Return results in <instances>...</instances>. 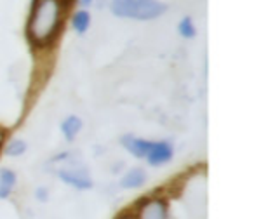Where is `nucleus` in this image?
I'll return each instance as SVG.
<instances>
[{
    "label": "nucleus",
    "instance_id": "nucleus-1",
    "mask_svg": "<svg viewBox=\"0 0 254 219\" xmlns=\"http://www.w3.org/2000/svg\"><path fill=\"white\" fill-rule=\"evenodd\" d=\"M61 0H33L28 19V37L35 46H46L61 25Z\"/></svg>",
    "mask_w": 254,
    "mask_h": 219
},
{
    "label": "nucleus",
    "instance_id": "nucleus-2",
    "mask_svg": "<svg viewBox=\"0 0 254 219\" xmlns=\"http://www.w3.org/2000/svg\"><path fill=\"white\" fill-rule=\"evenodd\" d=\"M112 12L119 18L155 19L166 12V4L160 0H112Z\"/></svg>",
    "mask_w": 254,
    "mask_h": 219
},
{
    "label": "nucleus",
    "instance_id": "nucleus-3",
    "mask_svg": "<svg viewBox=\"0 0 254 219\" xmlns=\"http://www.w3.org/2000/svg\"><path fill=\"white\" fill-rule=\"evenodd\" d=\"M139 219H169L167 205L160 198H150L139 207Z\"/></svg>",
    "mask_w": 254,
    "mask_h": 219
},
{
    "label": "nucleus",
    "instance_id": "nucleus-4",
    "mask_svg": "<svg viewBox=\"0 0 254 219\" xmlns=\"http://www.w3.org/2000/svg\"><path fill=\"white\" fill-rule=\"evenodd\" d=\"M58 176L64 181V183L71 184L75 188H80V190H85V188H91V177L85 172L84 169H61L58 172Z\"/></svg>",
    "mask_w": 254,
    "mask_h": 219
},
{
    "label": "nucleus",
    "instance_id": "nucleus-5",
    "mask_svg": "<svg viewBox=\"0 0 254 219\" xmlns=\"http://www.w3.org/2000/svg\"><path fill=\"white\" fill-rule=\"evenodd\" d=\"M171 157H173V146L167 141H159L152 143V148L146 155V160H148L150 165H162V164L169 162Z\"/></svg>",
    "mask_w": 254,
    "mask_h": 219
},
{
    "label": "nucleus",
    "instance_id": "nucleus-6",
    "mask_svg": "<svg viewBox=\"0 0 254 219\" xmlns=\"http://www.w3.org/2000/svg\"><path fill=\"white\" fill-rule=\"evenodd\" d=\"M122 145H124V148L129 150V152H131L134 157H138V159H146L150 148H152V141L134 138V136H124Z\"/></svg>",
    "mask_w": 254,
    "mask_h": 219
},
{
    "label": "nucleus",
    "instance_id": "nucleus-7",
    "mask_svg": "<svg viewBox=\"0 0 254 219\" xmlns=\"http://www.w3.org/2000/svg\"><path fill=\"white\" fill-rule=\"evenodd\" d=\"M16 184V174L11 169H0V198H7Z\"/></svg>",
    "mask_w": 254,
    "mask_h": 219
},
{
    "label": "nucleus",
    "instance_id": "nucleus-8",
    "mask_svg": "<svg viewBox=\"0 0 254 219\" xmlns=\"http://www.w3.org/2000/svg\"><path fill=\"white\" fill-rule=\"evenodd\" d=\"M145 179H146V176L141 169H131L122 177L120 184H122L124 188H139L145 183Z\"/></svg>",
    "mask_w": 254,
    "mask_h": 219
},
{
    "label": "nucleus",
    "instance_id": "nucleus-9",
    "mask_svg": "<svg viewBox=\"0 0 254 219\" xmlns=\"http://www.w3.org/2000/svg\"><path fill=\"white\" fill-rule=\"evenodd\" d=\"M82 129V122L78 117H68L66 120L61 124V131H63L64 138L68 141H73V138L78 134V131Z\"/></svg>",
    "mask_w": 254,
    "mask_h": 219
},
{
    "label": "nucleus",
    "instance_id": "nucleus-10",
    "mask_svg": "<svg viewBox=\"0 0 254 219\" xmlns=\"http://www.w3.org/2000/svg\"><path fill=\"white\" fill-rule=\"evenodd\" d=\"M89 25H91V16H89L87 11H77L73 14V19H71V26L77 33H84L87 32Z\"/></svg>",
    "mask_w": 254,
    "mask_h": 219
},
{
    "label": "nucleus",
    "instance_id": "nucleus-11",
    "mask_svg": "<svg viewBox=\"0 0 254 219\" xmlns=\"http://www.w3.org/2000/svg\"><path fill=\"white\" fill-rule=\"evenodd\" d=\"M25 150H26V145H25V141H21V139H14V141H11L7 146H5V153H7L9 157L23 155Z\"/></svg>",
    "mask_w": 254,
    "mask_h": 219
},
{
    "label": "nucleus",
    "instance_id": "nucleus-12",
    "mask_svg": "<svg viewBox=\"0 0 254 219\" xmlns=\"http://www.w3.org/2000/svg\"><path fill=\"white\" fill-rule=\"evenodd\" d=\"M178 30H180V33L185 37V39H193V37H195V26H193V23H191L190 18L181 19Z\"/></svg>",
    "mask_w": 254,
    "mask_h": 219
},
{
    "label": "nucleus",
    "instance_id": "nucleus-13",
    "mask_svg": "<svg viewBox=\"0 0 254 219\" xmlns=\"http://www.w3.org/2000/svg\"><path fill=\"white\" fill-rule=\"evenodd\" d=\"M80 4H82V5H91V4H92V0H80Z\"/></svg>",
    "mask_w": 254,
    "mask_h": 219
},
{
    "label": "nucleus",
    "instance_id": "nucleus-14",
    "mask_svg": "<svg viewBox=\"0 0 254 219\" xmlns=\"http://www.w3.org/2000/svg\"><path fill=\"white\" fill-rule=\"evenodd\" d=\"M124 219H132V218H124Z\"/></svg>",
    "mask_w": 254,
    "mask_h": 219
}]
</instances>
